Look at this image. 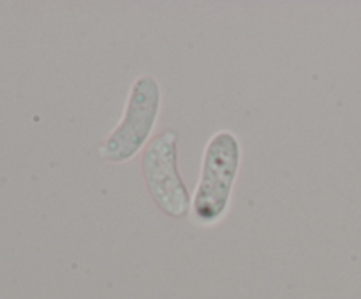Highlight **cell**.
Returning a JSON list of instances; mask_svg holds the SVG:
<instances>
[{
	"mask_svg": "<svg viewBox=\"0 0 361 299\" xmlns=\"http://www.w3.org/2000/svg\"><path fill=\"white\" fill-rule=\"evenodd\" d=\"M141 169L148 196L155 206L171 218L190 213L192 196L178 169V132L162 129L141 153Z\"/></svg>",
	"mask_w": 361,
	"mask_h": 299,
	"instance_id": "cell-3",
	"label": "cell"
},
{
	"mask_svg": "<svg viewBox=\"0 0 361 299\" xmlns=\"http://www.w3.org/2000/svg\"><path fill=\"white\" fill-rule=\"evenodd\" d=\"M242 164V143L231 130H219L208 139L201 172L192 196L190 217L201 227L224 220L231 206L233 186Z\"/></svg>",
	"mask_w": 361,
	"mask_h": 299,
	"instance_id": "cell-1",
	"label": "cell"
},
{
	"mask_svg": "<svg viewBox=\"0 0 361 299\" xmlns=\"http://www.w3.org/2000/svg\"><path fill=\"white\" fill-rule=\"evenodd\" d=\"M161 84L157 77L145 74L134 79L127 95L126 109L118 125L99 146V157L111 164H123L136 157L152 141L161 113Z\"/></svg>",
	"mask_w": 361,
	"mask_h": 299,
	"instance_id": "cell-2",
	"label": "cell"
}]
</instances>
